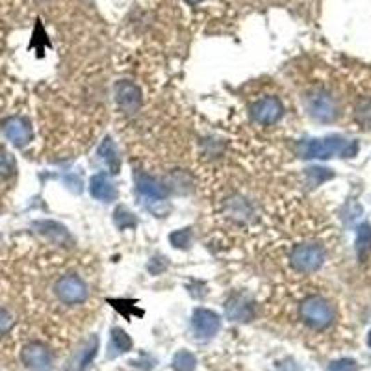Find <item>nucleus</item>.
Returning <instances> with one entry per match:
<instances>
[{"instance_id":"obj_16","label":"nucleus","mask_w":371,"mask_h":371,"mask_svg":"<svg viewBox=\"0 0 371 371\" xmlns=\"http://www.w3.org/2000/svg\"><path fill=\"white\" fill-rule=\"evenodd\" d=\"M355 121L362 128H371V97H362L356 100Z\"/></svg>"},{"instance_id":"obj_21","label":"nucleus","mask_w":371,"mask_h":371,"mask_svg":"<svg viewBox=\"0 0 371 371\" xmlns=\"http://www.w3.org/2000/svg\"><path fill=\"white\" fill-rule=\"evenodd\" d=\"M327 371H355V362L353 361H340L331 364Z\"/></svg>"},{"instance_id":"obj_4","label":"nucleus","mask_w":371,"mask_h":371,"mask_svg":"<svg viewBox=\"0 0 371 371\" xmlns=\"http://www.w3.org/2000/svg\"><path fill=\"white\" fill-rule=\"evenodd\" d=\"M56 297L63 303V305L74 306L82 305L84 301L88 299V284L84 283V278L78 275H63L56 281L54 284Z\"/></svg>"},{"instance_id":"obj_1","label":"nucleus","mask_w":371,"mask_h":371,"mask_svg":"<svg viewBox=\"0 0 371 371\" xmlns=\"http://www.w3.org/2000/svg\"><path fill=\"white\" fill-rule=\"evenodd\" d=\"M299 317L306 327L316 333H327L336 325L338 314L331 301L322 295H310L299 305Z\"/></svg>"},{"instance_id":"obj_22","label":"nucleus","mask_w":371,"mask_h":371,"mask_svg":"<svg viewBox=\"0 0 371 371\" xmlns=\"http://www.w3.org/2000/svg\"><path fill=\"white\" fill-rule=\"evenodd\" d=\"M10 167H11L10 158L6 155L0 156V173H2V175H8V173H10Z\"/></svg>"},{"instance_id":"obj_15","label":"nucleus","mask_w":371,"mask_h":371,"mask_svg":"<svg viewBox=\"0 0 371 371\" xmlns=\"http://www.w3.org/2000/svg\"><path fill=\"white\" fill-rule=\"evenodd\" d=\"M99 156H100V160L108 164V167H110L111 171L113 173L119 171V156H117L116 145L111 143L110 138H106L104 141L100 143Z\"/></svg>"},{"instance_id":"obj_14","label":"nucleus","mask_w":371,"mask_h":371,"mask_svg":"<svg viewBox=\"0 0 371 371\" xmlns=\"http://www.w3.org/2000/svg\"><path fill=\"white\" fill-rule=\"evenodd\" d=\"M371 253V225L364 223L356 230V255L358 260L366 262Z\"/></svg>"},{"instance_id":"obj_10","label":"nucleus","mask_w":371,"mask_h":371,"mask_svg":"<svg viewBox=\"0 0 371 371\" xmlns=\"http://www.w3.org/2000/svg\"><path fill=\"white\" fill-rule=\"evenodd\" d=\"M227 316L234 322H251L255 317V305L245 295H234L227 303Z\"/></svg>"},{"instance_id":"obj_24","label":"nucleus","mask_w":371,"mask_h":371,"mask_svg":"<svg viewBox=\"0 0 371 371\" xmlns=\"http://www.w3.org/2000/svg\"><path fill=\"white\" fill-rule=\"evenodd\" d=\"M368 344H370V347H371V331H370V334H368Z\"/></svg>"},{"instance_id":"obj_19","label":"nucleus","mask_w":371,"mask_h":371,"mask_svg":"<svg viewBox=\"0 0 371 371\" xmlns=\"http://www.w3.org/2000/svg\"><path fill=\"white\" fill-rule=\"evenodd\" d=\"M13 327V316L6 308H0V334H6Z\"/></svg>"},{"instance_id":"obj_23","label":"nucleus","mask_w":371,"mask_h":371,"mask_svg":"<svg viewBox=\"0 0 371 371\" xmlns=\"http://www.w3.org/2000/svg\"><path fill=\"white\" fill-rule=\"evenodd\" d=\"M186 2H189V4H199V2H203V0H186Z\"/></svg>"},{"instance_id":"obj_6","label":"nucleus","mask_w":371,"mask_h":371,"mask_svg":"<svg viewBox=\"0 0 371 371\" xmlns=\"http://www.w3.org/2000/svg\"><path fill=\"white\" fill-rule=\"evenodd\" d=\"M22 364L32 371H50L52 368V353L47 345L39 342H30L21 351Z\"/></svg>"},{"instance_id":"obj_5","label":"nucleus","mask_w":371,"mask_h":371,"mask_svg":"<svg viewBox=\"0 0 371 371\" xmlns=\"http://www.w3.org/2000/svg\"><path fill=\"white\" fill-rule=\"evenodd\" d=\"M306 108L314 119L322 123H333L338 117V102L325 89L312 91L306 99Z\"/></svg>"},{"instance_id":"obj_8","label":"nucleus","mask_w":371,"mask_h":371,"mask_svg":"<svg viewBox=\"0 0 371 371\" xmlns=\"http://www.w3.org/2000/svg\"><path fill=\"white\" fill-rule=\"evenodd\" d=\"M116 99L117 106L121 108V111H125V113H136L141 108L143 95H141V89L136 84L123 80V82L117 84Z\"/></svg>"},{"instance_id":"obj_17","label":"nucleus","mask_w":371,"mask_h":371,"mask_svg":"<svg viewBox=\"0 0 371 371\" xmlns=\"http://www.w3.org/2000/svg\"><path fill=\"white\" fill-rule=\"evenodd\" d=\"M130 347H132L130 336L121 329H113L111 331V351H113V355L127 353V351H130Z\"/></svg>"},{"instance_id":"obj_2","label":"nucleus","mask_w":371,"mask_h":371,"mask_svg":"<svg viewBox=\"0 0 371 371\" xmlns=\"http://www.w3.org/2000/svg\"><path fill=\"white\" fill-rule=\"evenodd\" d=\"M297 152H299L301 158H319V160H327V158H333L336 155L351 158L358 152V145L347 143L342 138L310 139V141L299 143Z\"/></svg>"},{"instance_id":"obj_12","label":"nucleus","mask_w":371,"mask_h":371,"mask_svg":"<svg viewBox=\"0 0 371 371\" xmlns=\"http://www.w3.org/2000/svg\"><path fill=\"white\" fill-rule=\"evenodd\" d=\"M6 134H8V138L13 141L15 145L22 147V145H26L30 139H32V128L28 127L26 121H22V119H11L6 125Z\"/></svg>"},{"instance_id":"obj_18","label":"nucleus","mask_w":371,"mask_h":371,"mask_svg":"<svg viewBox=\"0 0 371 371\" xmlns=\"http://www.w3.org/2000/svg\"><path fill=\"white\" fill-rule=\"evenodd\" d=\"M173 368L175 371H191L195 368V358L188 351H180L173 358Z\"/></svg>"},{"instance_id":"obj_11","label":"nucleus","mask_w":371,"mask_h":371,"mask_svg":"<svg viewBox=\"0 0 371 371\" xmlns=\"http://www.w3.org/2000/svg\"><path fill=\"white\" fill-rule=\"evenodd\" d=\"M138 189L143 195L150 197V199H158L164 200L169 195V189L167 186L160 182V180H156L152 177H147V175H139L138 177Z\"/></svg>"},{"instance_id":"obj_3","label":"nucleus","mask_w":371,"mask_h":371,"mask_svg":"<svg viewBox=\"0 0 371 371\" xmlns=\"http://www.w3.org/2000/svg\"><path fill=\"white\" fill-rule=\"evenodd\" d=\"M290 262L295 271L316 273L325 262V251L317 244H299L292 251Z\"/></svg>"},{"instance_id":"obj_13","label":"nucleus","mask_w":371,"mask_h":371,"mask_svg":"<svg viewBox=\"0 0 371 371\" xmlns=\"http://www.w3.org/2000/svg\"><path fill=\"white\" fill-rule=\"evenodd\" d=\"M89 189H91V195H93L95 199L104 200V203H108V200L116 197V188H113V184L108 180L106 175H95L91 178Z\"/></svg>"},{"instance_id":"obj_9","label":"nucleus","mask_w":371,"mask_h":371,"mask_svg":"<svg viewBox=\"0 0 371 371\" xmlns=\"http://www.w3.org/2000/svg\"><path fill=\"white\" fill-rule=\"evenodd\" d=\"M219 327H221V319H219L216 312L205 310V308L195 310L194 331L197 333V336H200V338H212V336H216Z\"/></svg>"},{"instance_id":"obj_7","label":"nucleus","mask_w":371,"mask_h":371,"mask_svg":"<svg viewBox=\"0 0 371 371\" xmlns=\"http://www.w3.org/2000/svg\"><path fill=\"white\" fill-rule=\"evenodd\" d=\"M284 108L283 102L277 99V97H266V99L258 100L256 104H253L251 108V116L255 119L258 125H275V123L283 117Z\"/></svg>"},{"instance_id":"obj_20","label":"nucleus","mask_w":371,"mask_h":371,"mask_svg":"<svg viewBox=\"0 0 371 371\" xmlns=\"http://www.w3.org/2000/svg\"><path fill=\"white\" fill-rule=\"evenodd\" d=\"M171 242L177 247H186L189 242V232L188 230H178V232L171 234Z\"/></svg>"}]
</instances>
